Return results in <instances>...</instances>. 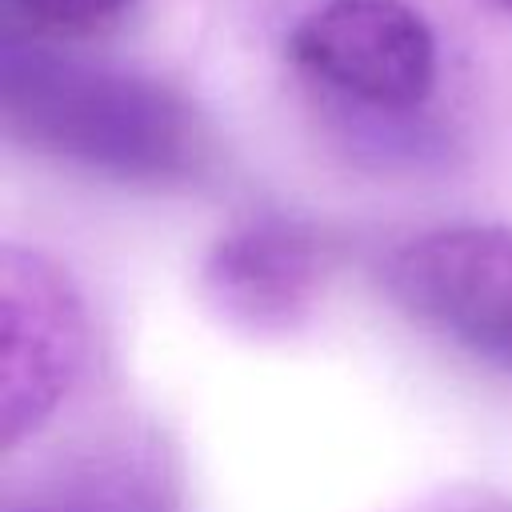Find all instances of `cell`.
I'll list each match as a JSON object with an SVG mask.
<instances>
[{
	"label": "cell",
	"instance_id": "1",
	"mask_svg": "<svg viewBox=\"0 0 512 512\" xmlns=\"http://www.w3.org/2000/svg\"><path fill=\"white\" fill-rule=\"evenodd\" d=\"M4 112L28 144L124 180H168L196 156V124L176 92L52 48H4Z\"/></svg>",
	"mask_w": 512,
	"mask_h": 512
},
{
	"label": "cell",
	"instance_id": "2",
	"mask_svg": "<svg viewBox=\"0 0 512 512\" xmlns=\"http://www.w3.org/2000/svg\"><path fill=\"white\" fill-rule=\"evenodd\" d=\"M400 312L512 372V228L456 224L404 240L380 268Z\"/></svg>",
	"mask_w": 512,
	"mask_h": 512
},
{
	"label": "cell",
	"instance_id": "3",
	"mask_svg": "<svg viewBox=\"0 0 512 512\" xmlns=\"http://www.w3.org/2000/svg\"><path fill=\"white\" fill-rule=\"evenodd\" d=\"M292 64L344 100L404 112L436 84V36L404 0H324L288 36Z\"/></svg>",
	"mask_w": 512,
	"mask_h": 512
},
{
	"label": "cell",
	"instance_id": "4",
	"mask_svg": "<svg viewBox=\"0 0 512 512\" xmlns=\"http://www.w3.org/2000/svg\"><path fill=\"white\" fill-rule=\"evenodd\" d=\"M84 360V312L60 268L4 248L0 268V424L4 448L36 432Z\"/></svg>",
	"mask_w": 512,
	"mask_h": 512
},
{
	"label": "cell",
	"instance_id": "5",
	"mask_svg": "<svg viewBox=\"0 0 512 512\" xmlns=\"http://www.w3.org/2000/svg\"><path fill=\"white\" fill-rule=\"evenodd\" d=\"M324 280V252L288 220H252L216 240L204 292L224 320L248 332H292Z\"/></svg>",
	"mask_w": 512,
	"mask_h": 512
},
{
	"label": "cell",
	"instance_id": "6",
	"mask_svg": "<svg viewBox=\"0 0 512 512\" xmlns=\"http://www.w3.org/2000/svg\"><path fill=\"white\" fill-rule=\"evenodd\" d=\"M8 4L48 36H92L124 20L136 0H8Z\"/></svg>",
	"mask_w": 512,
	"mask_h": 512
},
{
	"label": "cell",
	"instance_id": "7",
	"mask_svg": "<svg viewBox=\"0 0 512 512\" xmlns=\"http://www.w3.org/2000/svg\"><path fill=\"white\" fill-rule=\"evenodd\" d=\"M20 512H104V508H84V504H64V508H20Z\"/></svg>",
	"mask_w": 512,
	"mask_h": 512
},
{
	"label": "cell",
	"instance_id": "8",
	"mask_svg": "<svg viewBox=\"0 0 512 512\" xmlns=\"http://www.w3.org/2000/svg\"><path fill=\"white\" fill-rule=\"evenodd\" d=\"M492 8H504V12H512V0H488Z\"/></svg>",
	"mask_w": 512,
	"mask_h": 512
}]
</instances>
